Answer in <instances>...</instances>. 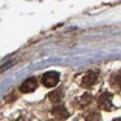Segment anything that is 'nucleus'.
<instances>
[{"mask_svg":"<svg viewBox=\"0 0 121 121\" xmlns=\"http://www.w3.org/2000/svg\"><path fill=\"white\" fill-rule=\"evenodd\" d=\"M58 80H60V74L57 72H47L42 74V79H41L42 85L47 86V88H54L58 83Z\"/></svg>","mask_w":121,"mask_h":121,"instance_id":"f257e3e1","label":"nucleus"},{"mask_svg":"<svg viewBox=\"0 0 121 121\" xmlns=\"http://www.w3.org/2000/svg\"><path fill=\"white\" fill-rule=\"evenodd\" d=\"M98 105L105 111H111L114 108V105H112V95L109 92H102L98 96Z\"/></svg>","mask_w":121,"mask_h":121,"instance_id":"f03ea898","label":"nucleus"},{"mask_svg":"<svg viewBox=\"0 0 121 121\" xmlns=\"http://www.w3.org/2000/svg\"><path fill=\"white\" fill-rule=\"evenodd\" d=\"M99 80V74L96 72H86L82 77V86L83 88H92L96 85V82Z\"/></svg>","mask_w":121,"mask_h":121,"instance_id":"7ed1b4c3","label":"nucleus"},{"mask_svg":"<svg viewBox=\"0 0 121 121\" xmlns=\"http://www.w3.org/2000/svg\"><path fill=\"white\" fill-rule=\"evenodd\" d=\"M37 86H38V80L35 79V77H29V79H26L22 85H21V92L23 93H29V92H34L37 89Z\"/></svg>","mask_w":121,"mask_h":121,"instance_id":"20e7f679","label":"nucleus"},{"mask_svg":"<svg viewBox=\"0 0 121 121\" xmlns=\"http://www.w3.org/2000/svg\"><path fill=\"white\" fill-rule=\"evenodd\" d=\"M109 83H111V88L114 91L121 92V72H117V73L112 74L109 77Z\"/></svg>","mask_w":121,"mask_h":121,"instance_id":"39448f33","label":"nucleus"},{"mask_svg":"<svg viewBox=\"0 0 121 121\" xmlns=\"http://www.w3.org/2000/svg\"><path fill=\"white\" fill-rule=\"evenodd\" d=\"M53 115L56 117V118H58V120H63V118H67L69 117V111L64 108V107H56V108H53Z\"/></svg>","mask_w":121,"mask_h":121,"instance_id":"423d86ee","label":"nucleus"},{"mask_svg":"<svg viewBox=\"0 0 121 121\" xmlns=\"http://www.w3.org/2000/svg\"><path fill=\"white\" fill-rule=\"evenodd\" d=\"M85 120L86 121H101V114L96 109H91L85 114Z\"/></svg>","mask_w":121,"mask_h":121,"instance_id":"0eeeda50","label":"nucleus"},{"mask_svg":"<svg viewBox=\"0 0 121 121\" xmlns=\"http://www.w3.org/2000/svg\"><path fill=\"white\" fill-rule=\"evenodd\" d=\"M61 96H63V91H61V89H57V91L51 92V93L48 95L50 101H51V102H56V104L61 101Z\"/></svg>","mask_w":121,"mask_h":121,"instance_id":"6e6552de","label":"nucleus"},{"mask_svg":"<svg viewBox=\"0 0 121 121\" xmlns=\"http://www.w3.org/2000/svg\"><path fill=\"white\" fill-rule=\"evenodd\" d=\"M79 102H80V105H82V107L89 105V104L92 102V95H91V93H83V95H80Z\"/></svg>","mask_w":121,"mask_h":121,"instance_id":"1a4fd4ad","label":"nucleus"},{"mask_svg":"<svg viewBox=\"0 0 121 121\" xmlns=\"http://www.w3.org/2000/svg\"><path fill=\"white\" fill-rule=\"evenodd\" d=\"M114 121H121V118H115V120H114Z\"/></svg>","mask_w":121,"mask_h":121,"instance_id":"9d476101","label":"nucleus"}]
</instances>
